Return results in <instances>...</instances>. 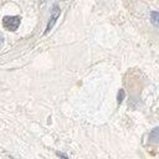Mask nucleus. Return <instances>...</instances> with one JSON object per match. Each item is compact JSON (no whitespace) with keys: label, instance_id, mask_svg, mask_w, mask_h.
<instances>
[{"label":"nucleus","instance_id":"obj_1","mask_svg":"<svg viewBox=\"0 0 159 159\" xmlns=\"http://www.w3.org/2000/svg\"><path fill=\"white\" fill-rule=\"evenodd\" d=\"M20 25L19 16H5L2 19V26L7 31H15Z\"/></svg>","mask_w":159,"mask_h":159},{"label":"nucleus","instance_id":"obj_4","mask_svg":"<svg viewBox=\"0 0 159 159\" xmlns=\"http://www.w3.org/2000/svg\"><path fill=\"white\" fill-rule=\"evenodd\" d=\"M150 21L154 26H159V12L158 11H152L150 12Z\"/></svg>","mask_w":159,"mask_h":159},{"label":"nucleus","instance_id":"obj_6","mask_svg":"<svg viewBox=\"0 0 159 159\" xmlns=\"http://www.w3.org/2000/svg\"><path fill=\"white\" fill-rule=\"evenodd\" d=\"M2 43H4V37H2V35L0 34V47L2 46Z\"/></svg>","mask_w":159,"mask_h":159},{"label":"nucleus","instance_id":"obj_2","mask_svg":"<svg viewBox=\"0 0 159 159\" xmlns=\"http://www.w3.org/2000/svg\"><path fill=\"white\" fill-rule=\"evenodd\" d=\"M60 12H61L60 7H58L57 5H55V6L52 7V11H51V17H50V21H48V24H47V27H46L45 34H48V32L51 31V29L53 27V25H55L56 20H57V19H58V16H60Z\"/></svg>","mask_w":159,"mask_h":159},{"label":"nucleus","instance_id":"obj_3","mask_svg":"<svg viewBox=\"0 0 159 159\" xmlns=\"http://www.w3.org/2000/svg\"><path fill=\"white\" fill-rule=\"evenodd\" d=\"M149 142L150 143H159V128H154L149 134Z\"/></svg>","mask_w":159,"mask_h":159},{"label":"nucleus","instance_id":"obj_5","mask_svg":"<svg viewBox=\"0 0 159 159\" xmlns=\"http://www.w3.org/2000/svg\"><path fill=\"white\" fill-rule=\"evenodd\" d=\"M123 98H124V91L119 89V92H118V103H122Z\"/></svg>","mask_w":159,"mask_h":159}]
</instances>
